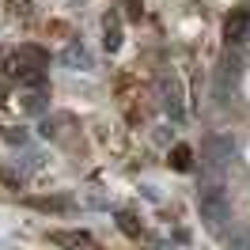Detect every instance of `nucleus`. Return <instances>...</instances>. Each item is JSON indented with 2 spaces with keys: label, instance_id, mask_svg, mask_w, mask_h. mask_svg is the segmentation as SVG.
Here are the masks:
<instances>
[{
  "label": "nucleus",
  "instance_id": "f257e3e1",
  "mask_svg": "<svg viewBox=\"0 0 250 250\" xmlns=\"http://www.w3.org/2000/svg\"><path fill=\"white\" fill-rule=\"evenodd\" d=\"M201 208H205V216L212 220H224V208H228V197H224V189H216V186H208V189H201Z\"/></svg>",
  "mask_w": 250,
  "mask_h": 250
},
{
  "label": "nucleus",
  "instance_id": "f03ea898",
  "mask_svg": "<svg viewBox=\"0 0 250 250\" xmlns=\"http://www.w3.org/2000/svg\"><path fill=\"white\" fill-rule=\"evenodd\" d=\"M57 243H64V247H72V250H99L91 243V235H83V231H64V235H57Z\"/></svg>",
  "mask_w": 250,
  "mask_h": 250
},
{
  "label": "nucleus",
  "instance_id": "7ed1b4c3",
  "mask_svg": "<svg viewBox=\"0 0 250 250\" xmlns=\"http://www.w3.org/2000/svg\"><path fill=\"white\" fill-rule=\"evenodd\" d=\"M64 61L72 64V68H91V61H87V53H83V46H80V49H68V57H64Z\"/></svg>",
  "mask_w": 250,
  "mask_h": 250
},
{
  "label": "nucleus",
  "instance_id": "20e7f679",
  "mask_svg": "<svg viewBox=\"0 0 250 250\" xmlns=\"http://www.w3.org/2000/svg\"><path fill=\"white\" fill-rule=\"evenodd\" d=\"M118 42H122V31L110 23V31H106V49H118Z\"/></svg>",
  "mask_w": 250,
  "mask_h": 250
},
{
  "label": "nucleus",
  "instance_id": "39448f33",
  "mask_svg": "<svg viewBox=\"0 0 250 250\" xmlns=\"http://www.w3.org/2000/svg\"><path fill=\"white\" fill-rule=\"evenodd\" d=\"M243 250H250V239H247V247H243Z\"/></svg>",
  "mask_w": 250,
  "mask_h": 250
}]
</instances>
